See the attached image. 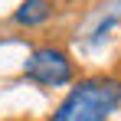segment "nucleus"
<instances>
[{"instance_id": "obj_1", "label": "nucleus", "mask_w": 121, "mask_h": 121, "mask_svg": "<svg viewBox=\"0 0 121 121\" xmlns=\"http://www.w3.org/2000/svg\"><path fill=\"white\" fill-rule=\"evenodd\" d=\"M121 101V82L111 75L82 79L62 105L52 111V121H105Z\"/></svg>"}, {"instance_id": "obj_2", "label": "nucleus", "mask_w": 121, "mask_h": 121, "mask_svg": "<svg viewBox=\"0 0 121 121\" xmlns=\"http://www.w3.org/2000/svg\"><path fill=\"white\" fill-rule=\"evenodd\" d=\"M23 75L43 88H56V85H65L72 79V59L56 46H39L23 62Z\"/></svg>"}, {"instance_id": "obj_3", "label": "nucleus", "mask_w": 121, "mask_h": 121, "mask_svg": "<svg viewBox=\"0 0 121 121\" xmlns=\"http://www.w3.org/2000/svg\"><path fill=\"white\" fill-rule=\"evenodd\" d=\"M49 13H52V3L49 0H23V7L13 13V20L20 26H36V23L49 20Z\"/></svg>"}]
</instances>
